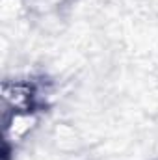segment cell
<instances>
[{"mask_svg":"<svg viewBox=\"0 0 158 160\" xmlns=\"http://www.w3.org/2000/svg\"><path fill=\"white\" fill-rule=\"evenodd\" d=\"M0 95L4 112H39L43 88L32 78H6Z\"/></svg>","mask_w":158,"mask_h":160,"instance_id":"obj_1","label":"cell"},{"mask_svg":"<svg viewBox=\"0 0 158 160\" xmlns=\"http://www.w3.org/2000/svg\"><path fill=\"white\" fill-rule=\"evenodd\" d=\"M39 114L37 112H4V127H2V138H4V149H15L19 143H22L37 127Z\"/></svg>","mask_w":158,"mask_h":160,"instance_id":"obj_2","label":"cell"}]
</instances>
